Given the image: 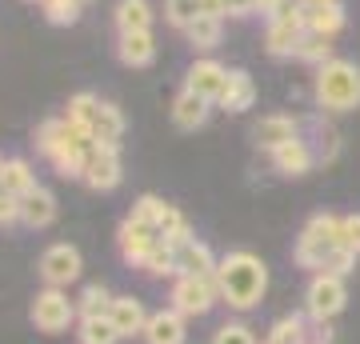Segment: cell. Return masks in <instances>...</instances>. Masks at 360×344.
I'll return each instance as SVG.
<instances>
[{
    "label": "cell",
    "mask_w": 360,
    "mask_h": 344,
    "mask_svg": "<svg viewBox=\"0 0 360 344\" xmlns=\"http://www.w3.org/2000/svg\"><path fill=\"white\" fill-rule=\"evenodd\" d=\"M212 344H257V336H252V329H248V324L229 320V324H220V329H217Z\"/></svg>",
    "instance_id": "e575fe53"
},
{
    "label": "cell",
    "mask_w": 360,
    "mask_h": 344,
    "mask_svg": "<svg viewBox=\"0 0 360 344\" xmlns=\"http://www.w3.org/2000/svg\"><path fill=\"white\" fill-rule=\"evenodd\" d=\"M168 300H172V308H176L180 317H205L220 300L217 276H176Z\"/></svg>",
    "instance_id": "8992f818"
},
{
    "label": "cell",
    "mask_w": 360,
    "mask_h": 344,
    "mask_svg": "<svg viewBox=\"0 0 360 344\" xmlns=\"http://www.w3.org/2000/svg\"><path fill=\"white\" fill-rule=\"evenodd\" d=\"M96 113H101V101L92 96V92H77L72 101H68V120L72 125H80V128H92V120H96Z\"/></svg>",
    "instance_id": "4dcf8cb0"
},
{
    "label": "cell",
    "mask_w": 360,
    "mask_h": 344,
    "mask_svg": "<svg viewBox=\"0 0 360 344\" xmlns=\"http://www.w3.org/2000/svg\"><path fill=\"white\" fill-rule=\"evenodd\" d=\"M116 340H120V332H116L108 312H104V317H80L77 344H116Z\"/></svg>",
    "instance_id": "d4e9b609"
},
{
    "label": "cell",
    "mask_w": 360,
    "mask_h": 344,
    "mask_svg": "<svg viewBox=\"0 0 360 344\" xmlns=\"http://www.w3.org/2000/svg\"><path fill=\"white\" fill-rule=\"evenodd\" d=\"M108 305H112V293H108L104 284H84V293H80V300H77L80 317H104Z\"/></svg>",
    "instance_id": "f546056e"
},
{
    "label": "cell",
    "mask_w": 360,
    "mask_h": 344,
    "mask_svg": "<svg viewBox=\"0 0 360 344\" xmlns=\"http://www.w3.org/2000/svg\"><path fill=\"white\" fill-rule=\"evenodd\" d=\"M296 60L312 64V68L328 64V60H333V37H321V32H304V40H300V52H296Z\"/></svg>",
    "instance_id": "83f0119b"
},
{
    "label": "cell",
    "mask_w": 360,
    "mask_h": 344,
    "mask_svg": "<svg viewBox=\"0 0 360 344\" xmlns=\"http://www.w3.org/2000/svg\"><path fill=\"white\" fill-rule=\"evenodd\" d=\"M141 340L144 344H184V317H180L172 305L160 308V312H153L148 324H144Z\"/></svg>",
    "instance_id": "2e32d148"
},
{
    "label": "cell",
    "mask_w": 360,
    "mask_h": 344,
    "mask_svg": "<svg viewBox=\"0 0 360 344\" xmlns=\"http://www.w3.org/2000/svg\"><path fill=\"white\" fill-rule=\"evenodd\" d=\"M0 165H4V160H0Z\"/></svg>",
    "instance_id": "b9f144b4"
},
{
    "label": "cell",
    "mask_w": 360,
    "mask_h": 344,
    "mask_svg": "<svg viewBox=\"0 0 360 344\" xmlns=\"http://www.w3.org/2000/svg\"><path fill=\"white\" fill-rule=\"evenodd\" d=\"M340 248V217L333 212H316L304 224V232L296 236V265L309 268V272H324V260Z\"/></svg>",
    "instance_id": "3957f363"
},
{
    "label": "cell",
    "mask_w": 360,
    "mask_h": 344,
    "mask_svg": "<svg viewBox=\"0 0 360 344\" xmlns=\"http://www.w3.org/2000/svg\"><path fill=\"white\" fill-rule=\"evenodd\" d=\"M217 288H220V300H224L232 312H248V308L260 305V296L269 288V268H264L260 256L236 248V253L220 256Z\"/></svg>",
    "instance_id": "6da1fadb"
},
{
    "label": "cell",
    "mask_w": 360,
    "mask_h": 344,
    "mask_svg": "<svg viewBox=\"0 0 360 344\" xmlns=\"http://www.w3.org/2000/svg\"><path fill=\"white\" fill-rule=\"evenodd\" d=\"M356 268V253H348V248H336L328 260H324V272H333V276H348Z\"/></svg>",
    "instance_id": "8d00e7d4"
},
{
    "label": "cell",
    "mask_w": 360,
    "mask_h": 344,
    "mask_svg": "<svg viewBox=\"0 0 360 344\" xmlns=\"http://www.w3.org/2000/svg\"><path fill=\"white\" fill-rule=\"evenodd\" d=\"M224 16H232V20L260 16V0H224Z\"/></svg>",
    "instance_id": "f35d334b"
},
{
    "label": "cell",
    "mask_w": 360,
    "mask_h": 344,
    "mask_svg": "<svg viewBox=\"0 0 360 344\" xmlns=\"http://www.w3.org/2000/svg\"><path fill=\"white\" fill-rule=\"evenodd\" d=\"M200 16H220L224 20V0H200Z\"/></svg>",
    "instance_id": "ab89813d"
},
{
    "label": "cell",
    "mask_w": 360,
    "mask_h": 344,
    "mask_svg": "<svg viewBox=\"0 0 360 344\" xmlns=\"http://www.w3.org/2000/svg\"><path fill=\"white\" fill-rule=\"evenodd\" d=\"M300 125L304 120H296V116H260L257 125H252V144L257 148H264V153H276L281 144H288V141H296L300 136Z\"/></svg>",
    "instance_id": "8fae6325"
},
{
    "label": "cell",
    "mask_w": 360,
    "mask_h": 344,
    "mask_svg": "<svg viewBox=\"0 0 360 344\" xmlns=\"http://www.w3.org/2000/svg\"><path fill=\"white\" fill-rule=\"evenodd\" d=\"M80 4H84V0H80Z\"/></svg>",
    "instance_id": "7bdbcfd3"
},
{
    "label": "cell",
    "mask_w": 360,
    "mask_h": 344,
    "mask_svg": "<svg viewBox=\"0 0 360 344\" xmlns=\"http://www.w3.org/2000/svg\"><path fill=\"white\" fill-rule=\"evenodd\" d=\"M312 96H316V104H321L324 113H352L360 104V68L352 60L333 56L328 64L316 68Z\"/></svg>",
    "instance_id": "7a4b0ae2"
},
{
    "label": "cell",
    "mask_w": 360,
    "mask_h": 344,
    "mask_svg": "<svg viewBox=\"0 0 360 344\" xmlns=\"http://www.w3.org/2000/svg\"><path fill=\"white\" fill-rule=\"evenodd\" d=\"M0 189L13 192V196H28V192L37 189V172H32V165L20 160V156H8V160L0 165Z\"/></svg>",
    "instance_id": "7402d4cb"
},
{
    "label": "cell",
    "mask_w": 360,
    "mask_h": 344,
    "mask_svg": "<svg viewBox=\"0 0 360 344\" xmlns=\"http://www.w3.org/2000/svg\"><path fill=\"white\" fill-rule=\"evenodd\" d=\"M116 32H148L153 28V8L148 0H116Z\"/></svg>",
    "instance_id": "603a6c76"
},
{
    "label": "cell",
    "mask_w": 360,
    "mask_h": 344,
    "mask_svg": "<svg viewBox=\"0 0 360 344\" xmlns=\"http://www.w3.org/2000/svg\"><path fill=\"white\" fill-rule=\"evenodd\" d=\"M108 317H112L120 340H132V336H144V324H148V312L136 296H112L108 305Z\"/></svg>",
    "instance_id": "5bb4252c"
},
{
    "label": "cell",
    "mask_w": 360,
    "mask_h": 344,
    "mask_svg": "<svg viewBox=\"0 0 360 344\" xmlns=\"http://www.w3.org/2000/svg\"><path fill=\"white\" fill-rule=\"evenodd\" d=\"M217 256H212V248H208L205 241H188L176 248V276H217Z\"/></svg>",
    "instance_id": "9a60e30c"
},
{
    "label": "cell",
    "mask_w": 360,
    "mask_h": 344,
    "mask_svg": "<svg viewBox=\"0 0 360 344\" xmlns=\"http://www.w3.org/2000/svg\"><path fill=\"white\" fill-rule=\"evenodd\" d=\"M141 272L144 276H153V281H160V276H176V248H172L168 241H160L153 253L144 256Z\"/></svg>",
    "instance_id": "4316f807"
},
{
    "label": "cell",
    "mask_w": 360,
    "mask_h": 344,
    "mask_svg": "<svg viewBox=\"0 0 360 344\" xmlns=\"http://www.w3.org/2000/svg\"><path fill=\"white\" fill-rule=\"evenodd\" d=\"M348 293H345V276L333 272H312L309 288H304V317L309 320H333L345 308Z\"/></svg>",
    "instance_id": "52a82bcc"
},
{
    "label": "cell",
    "mask_w": 360,
    "mask_h": 344,
    "mask_svg": "<svg viewBox=\"0 0 360 344\" xmlns=\"http://www.w3.org/2000/svg\"><path fill=\"white\" fill-rule=\"evenodd\" d=\"M28 4H37V0H28Z\"/></svg>",
    "instance_id": "60d3db41"
},
{
    "label": "cell",
    "mask_w": 360,
    "mask_h": 344,
    "mask_svg": "<svg viewBox=\"0 0 360 344\" xmlns=\"http://www.w3.org/2000/svg\"><path fill=\"white\" fill-rule=\"evenodd\" d=\"M309 25H304V4H288L281 16L269 20V32H264V49H269L272 60H292L300 52V40H304Z\"/></svg>",
    "instance_id": "277c9868"
},
{
    "label": "cell",
    "mask_w": 360,
    "mask_h": 344,
    "mask_svg": "<svg viewBox=\"0 0 360 344\" xmlns=\"http://www.w3.org/2000/svg\"><path fill=\"white\" fill-rule=\"evenodd\" d=\"M309 340V320L304 317H281L269 332V344H304Z\"/></svg>",
    "instance_id": "f1b7e54d"
},
{
    "label": "cell",
    "mask_w": 360,
    "mask_h": 344,
    "mask_svg": "<svg viewBox=\"0 0 360 344\" xmlns=\"http://www.w3.org/2000/svg\"><path fill=\"white\" fill-rule=\"evenodd\" d=\"M165 208H168V204L160 200V196H148V192H144L141 200L132 204L129 217H132V220H141V224H153V229H156V224H160V217H165Z\"/></svg>",
    "instance_id": "836d02e7"
},
{
    "label": "cell",
    "mask_w": 360,
    "mask_h": 344,
    "mask_svg": "<svg viewBox=\"0 0 360 344\" xmlns=\"http://www.w3.org/2000/svg\"><path fill=\"white\" fill-rule=\"evenodd\" d=\"M172 125L184 128V132H196V128H205V125H208V101L184 89V92L176 96V104H172Z\"/></svg>",
    "instance_id": "ffe728a7"
},
{
    "label": "cell",
    "mask_w": 360,
    "mask_h": 344,
    "mask_svg": "<svg viewBox=\"0 0 360 344\" xmlns=\"http://www.w3.org/2000/svg\"><path fill=\"white\" fill-rule=\"evenodd\" d=\"M77 300H68L65 288H44V293H37V300H32V308H28V317H32V324H37L44 336H60V332L72 329V320H77Z\"/></svg>",
    "instance_id": "5b68a950"
},
{
    "label": "cell",
    "mask_w": 360,
    "mask_h": 344,
    "mask_svg": "<svg viewBox=\"0 0 360 344\" xmlns=\"http://www.w3.org/2000/svg\"><path fill=\"white\" fill-rule=\"evenodd\" d=\"M304 25H309V32L336 37V32L345 28V4H340V0H324L316 8H304Z\"/></svg>",
    "instance_id": "44dd1931"
},
{
    "label": "cell",
    "mask_w": 360,
    "mask_h": 344,
    "mask_svg": "<svg viewBox=\"0 0 360 344\" xmlns=\"http://www.w3.org/2000/svg\"><path fill=\"white\" fill-rule=\"evenodd\" d=\"M196 16H200V0H165V20L180 32L193 25Z\"/></svg>",
    "instance_id": "1f68e13d"
},
{
    "label": "cell",
    "mask_w": 360,
    "mask_h": 344,
    "mask_svg": "<svg viewBox=\"0 0 360 344\" xmlns=\"http://www.w3.org/2000/svg\"><path fill=\"white\" fill-rule=\"evenodd\" d=\"M8 224H20V196L0 189V229H8Z\"/></svg>",
    "instance_id": "74e56055"
},
{
    "label": "cell",
    "mask_w": 360,
    "mask_h": 344,
    "mask_svg": "<svg viewBox=\"0 0 360 344\" xmlns=\"http://www.w3.org/2000/svg\"><path fill=\"white\" fill-rule=\"evenodd\" d=\"M40 281L49 288H68L80 281V253L72 244H52L40 256Z\"/></svg>",
    "instance_id": "9c48e42d"
},
{
    "label": "cell",
    "mask_w": 360,
    "mask_h": 344,
    "mask_svg": "<svg viewBox=\"0 0 360 344\" xmlns=\"http://www.w3.org/2000/svg\"><path fill=\"white\" fill-rule=\"evenodd\" d=\"M272 156V168L281 172V177H304L316 160H321V153L312 148V141H304V136H296V141H288V144H281L276 153H269Z\"/></svg>",
    "instance_id": "4fadbf2b"
},
{
    "label": "cell",
    "mask_w": 360,
    "mask_h": 344,
    "mask_svg": "<svg viewBox=\"0 0 360 344\" xmlns=\"http://www.w3.org/2000/svg\"><path fill=\"white\" fill-rule=\"evenodd\" d=\"M224 84H229V68L217 60H196L188 68V77H184V89L196 92V96H205L208 104H217L224 96Z\"/></svg>",
    "instance_id": "7c38bea8"
},
{
    "label": "cell",
    "mask_w": 360,
    "mask_h": 344,
    "mask_svg": "<svg viewBox=\"0 0 360 344\" xmlns=\"http://www.w3.org/2000/svg\"><path fill=\"white\" fill-rule=\"evenodd\" d=\"M84 184L96 192H112L120 184V144L112 141H96L84 156Z\"/></svg>",
    "instance_id": "ba28073f"
},
{
    "label": "cell",
    "mask_w": 360,
    "mask_h": 344,
    "mask_svg": "<svg viewBox=\"0 0 360 344\" xmlns=\"http://www.w3.org/2000/svg\"><path fill=\"white\" fill-rule=\"evenodd\" d=\"M156 244H160V232L153 229V224H141V220H124L120 224V232H116V248H120V256H124V265H144V256L153 253Z\"/></svg>",
    "instance_id": "30bf717a"
},
{
    "label": "cell",
    "mask_w": 360,
    "mask_h": 344,
    "mask_svg": "<svg viewBox=\"0 0 360 344\" xmlns=\"http://www.w3.org/2000/svg\"><path fill=\"white\" fill-rule=\"evenodd\" d=\"M92 136H96V141L120 144V136H124V116H120L116 104L101 101V113H96V120H92Z\"/></svg>",
    "instance_id": "484cf974"
},
{
    "label": "cell",
    "mask_w": 360,
    "mask_h": 344,
    "mask_svg": "<svg viewBox=\"0 0 360 344\" xmlns=\"http://www.w3.org/2000/svg\"><path fill=\"white\" fill-rule=\"evenodd\" d=\"M56 220V200H52L49 189H32L28 196H20V224L25 229H49Z\"/></svg>",
    "instance_id": "d6986e66"
},
{
    "label": "cell",
    "mask_w": 360,
    "mask_h": 344,
    "mask_svg": "<svg viewBox=\"0 0 360 344\" xmlns=\"http://www.w3.org/2000/svg\"><path fill=\"white\" fill-rule=\"evenodd\" d=\"M224 37V28H220V16H196L193 25L184 28V40L193 44L196 52H212Z\"/></svg>",
    "instance_id": "cb8c5ba5"
},
{
    "label": "cell",
    "mask_w": 360,
    "mask_h": 344,
    "mask_svg": "<svg viewBox=\"0 0 360 344\" xmlns=\"http://www.w3.org/2000/svg\"><path fill=\"white\" fill-rule=\"evenodd\" d=\"M40 8L49 16V25H77L80 20V0H40Z\"/></svg>",
    "instance_id": "d6a6232c"
},
{
    "label": "cell",
    "mask_w": 360,
    "mask_h": 344,
    "mask_svg": "<svg viewBox=\"0 0 360 344\" xmlns=\"http://www.w3.org/2000/svg\"><path fill=\"white\" fill-rule=\"evenodd\" d=\"M116 56H120V64H129V68H148V64L156 60L153 28H148V32H120V40H116Z\"/></svg>",
    "instance_id": "e0dca14e"
},
{
    "label": "cell",
    "mask_w": 360,
    "mask_h": 344,
    "mask_svg": "<svg viewBox=\"0 0 360 344\" xmlns=\"http://www.w3.org/2000/svg\"><path fill=\"white\" fill-rule=\"evenodd\" d=\"M340 248H348V253L360 256V212L340 217Z\"/></svg>",
    "instance_id": "d590c367"
},
{
    "label": "cell",
    "mask_w": 360,
    "mask_h": 344,
    "mask_svg": "<svg viewBox=\"0 0 360 344\" xmlns=\"http://www.w3.org/2000/svg\"><path fill=\"white\" fill-rule=\"evenodd\" d=\"M252 101H257V84H252V77H248L245 68H229V84H224V96H220V108L224 113H248L252 108Z\"/></svg>",
    "instance_id": "ac0fdd59"
}]
</instances>
